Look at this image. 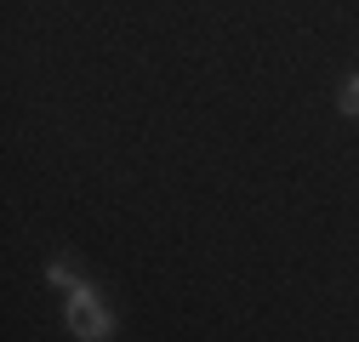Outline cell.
Returning <instances> with one entry per match:
<instances>
[{
	"mask_svg": "<svg viewBox=\"0 0 359 342\" xmlns=\"http://www.w3.org/2000/svg\"><path fill=\"white\" fill-rule=\"evenodd\" d=\"M63 320H69V331H74L80 342H109V336H114V314L103 308V296H97L92 280H74V285H69Z\"/></svg>",
	"mask_w": 359,
	"mask_h": 342,
	"instance_id": "1",
	"label": "cell"
},
{
	"mask_svg": "<svg viewBox=\"0 0 359 342\" xmlns=\"http://www.w3.org/2000/svg\"><path fill=\"white\" fill-rule=\"evenodd\" d=\"M337 109H342L348 120H359V69L342 80V92H337Z\"/></svg>",
	"mask_w": 359,
	"mask_h": 342,
	"instance_id": "2",
	"label": "cell"
}]
</instances>
